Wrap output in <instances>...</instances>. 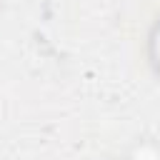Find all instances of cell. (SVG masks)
<instances>
[{
	"label": "cell",
	"instance_id": "6da1fadb",
	"mask_svg": "<svg viewBox=\"0 0 160 160\" xmlns=\"http://www.w3.org/2000/svg\"><path fill=\"white\" fill-rule=\"evenodd\" d=\"M130 160H160V152L152 145H140V148H135Z\"/></svg>",
	"mask_w": 160,
	"mask_h": 160
},
{
	"label": "cell",
	"instance_id": "7a4b0ae2",
	"mask_svg": "<svg viewBox=\"0 0 160 160\" xmlns=\"http://www.w3.org/2000/svg\"><path fill=\"white\" fill-rule=\"evenodd\" d=\"M155 50H158V62H160V30H158V38H155Z\"/></svg>",
	"mask_w": 160,
	"mask_h": 160
}]
</instances>
